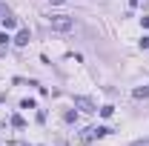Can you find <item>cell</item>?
Here are the masks:
<instances>
[{"mask_svg":"<svg viewBox=\"0 0 149 146\" xmlns=\"http://www.w3.org/2000/svg\"><path fill=\"white\" fill-rule=\"evenodd\" d=\"M100 115H103V117H112V115H115V106H100Z\"/></svg>","mask_w":149,"mask_h":146,"instance_id":"ba28073f","label":"cell"},{"mask_svg":"<svg viewBox=\"0 0 149 146\" xmlns=\"http://www.w3.org/2000/svg\"><path fill=\"white\" fill-rule=\"evenodd\" d=\"M52 29L55 32H60V35H66V32H72L74 29V17H69V15H52Z\"/></svg>","mask_w":149,"mask_h":146,"instance_id":"6da1fadb","label":"cell"},{"mask_svg":"<svg viewBox=\"0 0 149 146\" xmlns=\"http://www.w3.org/2000/svg\"><path fill=\"white\" fill-rule=\"evenodd\" d=\"M74 109H80V112H86V115H92V112H97V106H95L92 97H86V95H77V97H74Z\"/></svg>","mask_w":149,"mask_h":146,"instance_id":"3957f363","label":"cell"},{"mask_svg":"<svg viewBox=\"0 0 149 146\" xmlns=\"http://www.w3.org/2000/svg\"><path fill=\"white\" fill-rule=\"evenodd\" d=\"M29 40H32V35H29V29H20V32H17V37H15V43H17V46H26Z\"/></svg>","mask_w":149,"mask_h":146,"instance_id":"277c9868","label":"cell"},{"mask_svg":"<svg viewBox=\"0 0 149 146\" xmlns=\"http://www.w3.org/2000/svg\"><path fill=\"white\" fill-rule=\"evenodd\" d=\"M3 26H6V29H15V26H17V17L6 15V17H3Z\"/></svg>","mask_w":149,"mask_h":146,"instance_id":"8992f818","label":"cell"},{"mask_svg":"<svg viewBox=\"0 0 149 146\" xmlns=\"http://www.w3.org/2000/svg\"><path fill=\"white\" fill-rule=\"evenodd\" d=\"M141 23H143V29H149V17H141Z\"/></svg>","mask_w":149,"mask_h":146,"instance_id":"2e32d148","label":"cell"},{"mask_svg":"<svg viewBox=\"0 0 149 146\" xmlns=\"http://www.w3.org/2000/svg\"><path fill=\"white\" fill-rule=\"evenodd\" d=\"M132 95H135V100H146V97H149V86H138Z\"/></svg>","mask_w":149,"mask_h":146,"instance_id":"5b68a950","label":"cell"},{"mask_svg":"<svg viewBox=\"0 0 149 146\" xmlns=\"http://www.w3.org/2000/svg\"><path fill=\"white\" fill-rule=\"evenodd\" d=\"M12 126H15V129H23V126H26V120H23L20 115H15V117H12Z\"/></svg>","mask_w":149,"mask_h":146,"instance_id":"52a82bcc","label":"cell"},{"mask_svg":"<svg viewBox=\"0 0 149 146\" xmlns=\"http://www.w3.org/2000/svg\"><path fill=\"white\" fill-rule=\"evenodd\" d=\"M63 120H66V123H74V120H77V112H66Z\"/></svg>","mask_w":149,"mask_h":146,"instance_id":"9c48e42d","label":"cell"},{"mask_svg":"<svg viewBox=\"0 0 149 146\" xmlns=\"http://www.w3.org/2000/svg\"><path fill=\"white\" fill-rule=\"evenodd\" d=\"M60 3H72V0H52V6H60Z\"/></svg>","mask_w":149,"mask_h":146,"instance_id":"9a60e30c","label":"cell"},{"mask_svg":"<svg viewBox=\"0 0 149 146\" xmlns=\"http://www.w3.org/2000/svg\"><path fill=\"white\" fill-rule=\"evenodd\" d=\"M9 40H12V37H9V35H6V32H3V35H0V46H6Z\"/></svg>","mask_w":149,"mask_h":146,"instance_id":"7c38bea8","label":"cell"},{"mask_svg":"<svg viewBox=\"0 0 149 146\" xmlns=\"http://www.w3.org/2000/svg\"><path fill=\"white\" fill-rule=\"evenodd\" d=\"M109 132H112V129H106V126H89V129H83V135H80V138L89 143V140H97V138H106Z\"/></svg>","mask_w":149,"mask_h":146,"instance_id":"7a4b0ae2","label":"cell"},{"mask_svg":"<svg viewBox=\"0 0 149 146\" xmlns=\"http://www.w3.org/2000/svg\"><path fill=\"white\" fill-rule=\"evenodd\" d=\"M141 49H149V37H143V40H141Z\"/></svg>","mask_w":149,"mask_h":146,"instance_id":"4fadbf2b","label":"cell"},{"mask_svg":"<svg viewBox=\"0 0 149 146\" xmlns=\"http://www.w3.org/2000/svg\"><path fill=\"white\" fill-rule=\"evenodd\" d=\"M6 15H9V9H6V3H0V20L6 17Z\"/></svg>","mask_w":149,"mask_h":146,"instance_id":"8fae6325","label":"cell"},{"mask_svg":"<svg viewBox=\"0 0 149 146\" xmlns=\"http://www.w3.org/2000/svg\"><path fill=\"white\" fill-rule=\"evenodd\" d=\"M20 109H35V100H32V97H26V100L20 103Z\"/></svg>","mask_w":149,"mask_h":146,"instance_id":"30bf717a","label":"cell"},{"mask_svg":"<svg viewBox=\"0 0 149 146\" xmlns=\"http://www.w3.org/2000/svg\"><path fill=\"white\" fill-rule=\"evenodd\" d=\"M132 146H149V140H135Z\"/></svg>","mask_w":149,"mask_h":146,"instance_id":"5bb4252c","label":"cell"}]
</instances>
